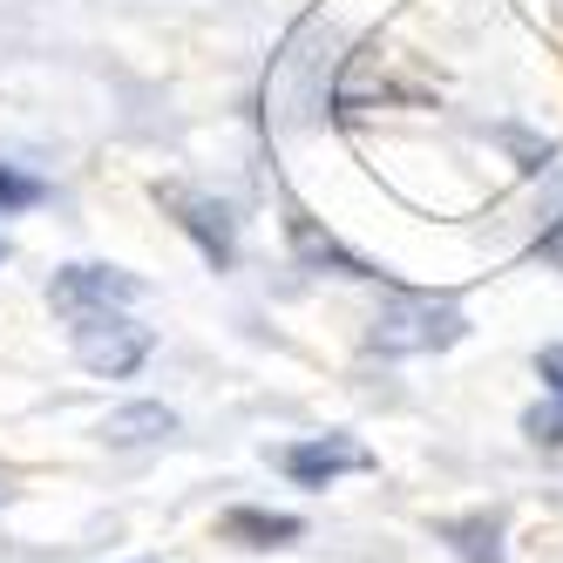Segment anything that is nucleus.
I'll list each match as a JSON object with an SVG mask.
<instances>
[{
    "mask_svg": "<svg viewBox=\"0 0 563 563\" xmlns=\"http://www.w3.org/2000/svg\"><path fill=\"white\" fill-rule=\"evenodd\" d=\"M455 340H468V319L449 292H400L387 286L374 319H367V353H449Z\"/></svg>",
    "mask_w": 563,
    "mask_h": 563,
    "instance_id": "obj_1",
    "label": "nucleus"
},
{
    "mask_svg": "<svg viewBox=\"0 0 563 563\" xmlns=\"http://www.w3.org/2000/svg\"><path fill=\"white\" fill-rule=\"evenodd\" d=\"M68 346H75V360H82L89 374H102V380H130L143 360H150V327H136V319H123L115 306H102V312H68Z\"/></svg>",
    "mask_w": 563,
    "mask_h": 563,
    "instance_id": "obj_2",
    "label": "nucleus"
},
{
    "mask_svg": "<svg viewBox=\"0 0 563 563\" xmlns=\"http://www.w3.org/2000/svg\"><path fill=\"white\" fill-rule=\"evenodd\" d=\"M156 205L177 218V231L197 245V258H205L211 272H231L238 265V218H231L224 197L197 190V184H156Z\"/></svg>",
    "mask_w": 563,
    "mask_h": 563,
    "instance_id": "obj_3",
    "label": "nucleus"
},
{
    "mask_svg": "<svg viewBox=\"0 0 563 563\" xmlns=\"http://www.w3.org/2000/svg\"><path fill=\"white\" fill-rule=\"evenodd\" d=\"M286 245H292V265H299V272H319V278H353V286H374V278H380L360 252H346L340 238L319 224L306 205H286Z\"/></svg>",
    "mask_w": 563,
    "mask_h": 563,
    "instance_id": "obj_4",
    "label": "nucleus"
},
{
    "mask_svg": "<svg viewBox=\"0 0 563 563\" xmlns=\"http://www.w3.org/2000/svg\"><path fill=\"white\" fill-rule=\"evenodd\" d=\"M278 468H286L299 489H333L340 475L374 468V455L360 449V441H346V434H312V441H292V449H278Z\"/></svg>",
    "mask_w": 563,
    "mask_h": 563,
    "instance_id": "obj_5",
    "label": "nucleus"
},
{
    "mask_svg": "<svg viewBox=\"0 0 563 563\" xmlns=\"http://www.w3.org/2000/svg\"><path fill=\"white\" fill-rule=\"evenodd\" d=\"M48 299H55V312H102V306L143 299V278L136 272H115V265H62Z\"/></svg>",
    "mask_w": 563,
    "mask_h": 563,
    "instance_id": "obj_6",
    "label": "nucleus"
},
{
    "mask_svg": "<svg viewBox=\"0 0 563 563\" xmlns=\"http://www.w3.org/2000/svg\"><path fill=\"white\" fill-rule=\"evenodd\" d=\"M218 537L224 543H238V550H286V543H299L306 537V522L299 516H286V509H224L218 516Z\"/></svg>",
    "mask_w": 563,
    "mask_h": 563,
    "instance_id": "obj_7",
    "label": "nucleus"
},
{
    "mask_svg": "<svg viewBox=\"0 0 563 563\" xmlns=\"http://www.w3.org/2000/svg\"><path fill=\"white\" fill-rule=\"evenodd\" d=\"M434 537L449 543L462 563H509V556H503V509H468V516H449V522H434Z\"/></svg>",
    "mask_w": 563,
    "mask_h": 563,
    "instance_id": "obj_8",
    "label": "nucleus"
},
{
    "mask_svg": "<svg viewBox=\"0 0 563 563\" xmlns=\"http://www.w3.org/2000/svg\"><path fill=\"white\" fill-rule=\"evenodd\" d=\"M164 434H177V415L164 408V400H130V408H115L102 421L109 449H150V441H164Z\"/></svg>",
    "mask_w": 563,
    "mask_h": 563,
    "instance_id": "obj_9",
    "label": "nucleus"
},
{
    "mask_svg": "<svg viewBox=\"0 0 563 563\" xmlns=\"http://www.w3.org/2000/svg\"><path fill=\"white\" fill-rule=\"evenodd\" d=\"M34 205H48V184L34 170H21V164H0V218H21Z\"/></svg>",
    "mask_w": 563,
    "mask_h": 563,
    "instance_id": "obj_10",
    "label": "nucleus"
},
{
    "mask_svg": "<svg viewBox=\"0 0 563 563\" xmlns=\"http://www.w3.org/2000/svg\"><path fill=\"white\" fill-rule=\"evenodd\" d=\"M522 434H530V449L563 455V408H556V400H550V408H530V415H522Z\"/></svg>",
    "mask_w": 563,
    "mask_h": 563,
    "instance_id": "obj_11",
    "label": "nucleus"
},
{
    "mask_svg": "<svg viewBox=\"0 0 563 563\" xmlns=\"http://www.w3.org/2000/svg\"><path fill=\"white\" fill-rule=\"evenodd\" d=\"M530 258H543V265H556V272H563V211H556L550 224H537V245H530Z\"/></svg>",
    "mask_w": 563,
    "mask_h": 563,
    "instance_id": "obj_12",
    "label": "nucleus"
},
{
    "mask_svg": "<svg viewBox=\"0 0 563 563\" xmlns=\"http://www.w3.org/2000/svg\"><path fill=\"white\" fill-rule=\"evenodd\" d=\"M537 380H543V394L563 408V346H543V353H537Z\"/></svg>",
    "mask_w": 563,
    "mask_h": 563,
    "instance_id": "obj_13",
    "label": "nucleus"
},
{
    "mask_svg": "<svg viewBox=\"0 0 563 563\" xmlns=\"http://www.w3.org/2000/svg\"><path fill=\"white\" fill-rule=\"evenodd\" d=\"M14 496V468H0V503H8Z\"/></svg>",
    "mask_w": 563,
    "mask_h": 563,
    "instance_id": "obj_14",
    "label": "nucleus"
},
{
    "mask_svg": "<svg viewBox=\"0 0 563 563\" xmlns=\"http://www.w3.org/2000/svg\"><path fill=\"white\" fill-rule=\"evenodd\" d=\"M0 258H8V245H0Z\"/></svg>",
    "mask_w": 563,
    "mask_h": 563,
    "instance_id": "obj_15",
    "label": "nucleus"
}]
</instances>
